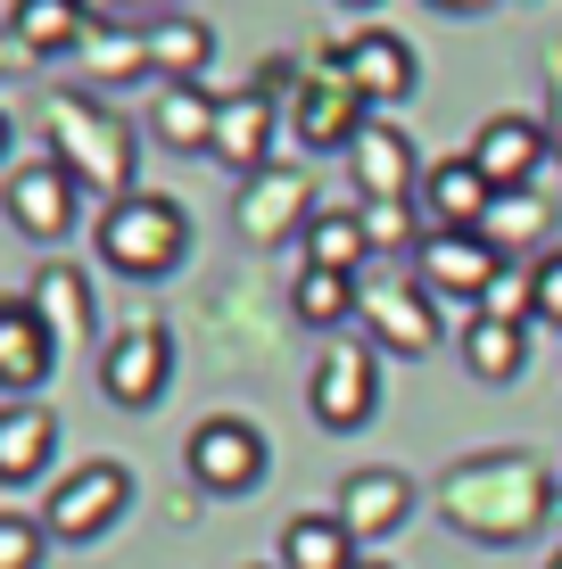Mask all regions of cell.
<instances>
[{
  "mask_svg": "<svg viewBox=\"0 0 562 569\" xmlns=\"http://www.w3.org/2000/svg\"><path fill=\"white\" fill-rule=\"evenodd\" d=\"M356 537H347L339 512H298L282 528V569H356Z\"/></svg>",
  "mask_w": 562,
  "mask_h": 569,
  "instance_id": "7402d4cb",
  "label": "cell"
},
{
  "mask_svg": "<svg viewBox=\"0 0 562 569\" xmlns=\"http://www.w3.org/2000/svg\"><path fill=\"white\" fill-rule=\"evenodd\" d=\"M125 503H132V470L125 462H83V470H67V479L50 487L42 528H50L58 545H91L100 528L125 520Z\"/></svg>",
  "mask_w": 562,
  "mask_h": 569,
  "instance_id": "8992f818",
  "label": "cell"
},
{
  "mask_svg": "<svg viewBox=\"0 0 562 569\" xmlns=\"http://www.w3.org/2000/svg\"><path fill=\"white\" fill-rule=\"evenodd\" d=\"M100 257L125 281H166L190 257V214L174 199H158V190H132V199H116L100 214Z\"/></svg>",
  "mask_w": 562,
  "mask_h": 569,
  "instance_id": "6da1fadb",
  "label": "cell"
},
{
  "mask_svg": "<svg viewBox=\"0 0 562 569\" xmlns=\"http://www.w3.org/2000/svg\"><path fill=\"white\" fill-rule=\"evenodd\" d=\"M472 166L496 182V199H513V190L538 182V166H546V124L538 116H489L472 141Z\"/></svg>",
  "mask_w": 562,
  "mask_h": 569,
  "instance_id": "8fae6325",
  "label": "cell"
},
{
  "mask_svg": "<svg viewBox=\"0 0 562 569\" xmlns=\"http://www.w3.org/2000/svg\"><path fill=\"white\" fill-rule=\"evenodd\" d=\"M373 405H381L373 347L332 339V347H323V363H315V380H306V413H315L323 429H364V421H373Z\"/></svg>",
  "mask_w": 562,
  "mask_h": 569,
  "instance_id": "52a82bcc",
  "label": "cell"
},
{
  "mask_svg": "<svg viewBox=\"0 0 562 569\" xmlns=\"http://www.w3.org/2000/svg\"><path fill=\"white\" fill-rule=\"evenodd\" d=\"M530 313L538 322H562V248H546V264L530 272Z\"/></svg>",
  "mask_w": 562,
  "mask_h": 569,
  "instance_id": "1f68e13d",
  "label": "cell"
},
{
  "mask_svg": "<svg viewBox=\"0 0 562 569\" xmlns=\"http://www.w3.org/2000/svg\"><path fill=\"white\" fill-rule=\"evenodd\" d=\"M50 363H58L50 322L26 298H0V388H42Z\"/></svg>",
  "mask_w": 562,
  "mask_h": 569,
  "instance_id": "ac0fdd59",
  "label": "cell"
},
{
  "mask_svg": "<svg viewBox=\"0 0 562 569\" xmlns=\"http://www.w3.org/2000/svg\"><path fill=\"white\" fill-rule=\"evenodd\" d=\"M0 207H9V223L26 231V240H67L75 231V173L58 166H26L9 173V190H0Z\"/></svg>",
  "mask_w": 562,
  "mask_h": 569,
  "instance_id": "7c38bea8",
  "label": "cell"
},
{
  "mask_svg": "<svg viewBox=\"0 0 562 569\" xmlns=\"http://www.w3.org/2000/svg\"><path fill=\"white\" fill-rule=\"evenodd\" d=\"M347 166H356V190H364V207H381V199H414L422 190V157L414 141H405V124H381V116H364V132L347 141Z\"/></svg>",
  "mask_w": 562,
  "mask_h": 569,
  "instance_id": "9c48e42d",
  "label": "cell"
},
{
  "mask_svg": "<svg viewBox=\"0 0 562 569\" xmlns=\"http://www.w3.org/2000/svg\"><path fill=\"white\" fill-rule=\"evenodd\" d=\"M306 240V272H347L356 281L364 257H373V231H364V207H323L315 223L298 231Z\"/></svg>",
  "mask_w": 562,
  "mask_h": 569,
  "instance_id": "44dd1931",
  "label": "cell"
},
{
  "mask_svg": "<svg viewBox=\"0 0 562 569\" xmlns=\"http://www.w3.org/2000/svg\"><path fill=\"white\" fill-rule=\"evenodd\" d=\"M431 9H447V17H472V9H489V0H431Z\"/></svg>",
  "mask_w": 562,
  "mask_h": 569,
  "instance_id": "836d02e7",
  "label": "cell"
},
{
  "mask_svg": "<svg viewBox=\"0 0 562 569\" xmlns=\"http://www.w3.org/2000/svg\"><path fill=\"white\" fill-rule=\"evenodd\" d=\"M166 380H174V339H166V322H125V330L108 339V356H100L108 405L149 413V405L166 397Z\"/></svg>",
  "mask_w": 562,
  "mask_h": 569,
  "instance_id": "ba28073f",
  "label": "cell"
},
{
  "mask_svg": "<svg viewBox=\"0 0 562 569\" xmlns=\"http://www.w3.org/2000/svg\"><path fill=\"white\" fill-rule=\"evenodd\" d=\"M356 569H390V561H356Z\"/></svg>",
  "mask_w": 562,
  "mask_h": 569,
  "instance_id": "8d00e7d4",
  "label": "cell"
},
{
  "mask_svg": "<svg viewBox=\"0 0 562 569\" xmlns=\"http://www.w3.org/2000/svg\"><path fill=\"white\" fill-rule=\"evenodd\" d=\"M546 223H554L546 199H521V190H513V199H496V214H489V248H496V257H513L521 240H546Z\"/></svg>",
  "mask_w": 562,
  "mask_h": 569,
  "instance_id": "f1b7e54d",
  "label": "cell"
},
{
  "mask_svg": "<svg viewBox=\"0 0 562 569\" xmlns=\"http://www.w3.org/2000/svg\"><path fill=\"white\" fill-rule=\"evenodd\" d=\"M9 33H17L33 58H58V50H75V42L91 33V9H83V0H17V9H9Z\"/></svg>",
  "mask_w": 562,
  "mask_h": 569,
  "instance_id": "603a6c76",
  "label": "cell"
},
{
  "mask_svg": "<svg viewBox=\"0 0 562 569\" xmlns=\"http://www.w3.org/2000/svg\"><path fill=\"white\" fill-rule=\"evenodd\" d=\"M289 313H298L306 330H347L364 313V289L347 281V272H298V281H289Z\"/></svg>",
  "mask_w": 562,
  "mask_h": 569,
  "instance_id": "d4e9b609",
  "label": "cell"
},
{
  "mask_svg": "<svg viewBox=\"0 0 562 569\" xmlns=\"http://www.w3.org/2000/svg\"><path fill=\"white\" fill-rule=\"evenodd\" d=\"M50 149H58V166L75 173V190H116V199H132V132L116 124L108 108H91V100H58L50 108Z\"/></svg>",
  "mask_w": 562,
  "mask_h": 569,
  "instance_id": "3957f363",
  "label": "cell"
},
{
  "mask_svg": "<svg viewBox=\"0 0 562 569\" xmlns=\"http://www.w3.org/2000/svg\"><path fill=\"white\" fill-rule=\"evenodd\" d=\"M414 207L431 214V231H489V214H496V182L472 166V157H438V166L422 173Z\"/></svg>",
  "mask_w": 562,
  "mask_h": 569,
  "instance_id": "30bf717a",
  "label": "cell"
},
{
  "mask_svg": "<svg viewBox=\"0 0 562 569\" xmlns=\"http://www.w3.org/2000/svg\"><path fill=\"white\" fill-rule=\"evenodd\" d=\"M364 231H373V248H405V257L431 240V231H414V199H381V207H364Z\"/></svg>",
  "mask_w": 562,
  "mask_h": 569,
  "instance_id": "f546056e",
  "label": "cell"
},
{
  "mask_svg": "<svg viewBox=\"0 0 562 569\" xmlns=\"http://www.w3.org/2000/svg\"><path fill=\"white\" fill-rule=\"evenodd\" d=\"M141 50H149V67H158L166 83H190V74L207 67V50H216V33H207L199 17H158V26L141 33Z\"/></svg>",
  "mask_w": 562,
  "mask_h": 569,
  "instance_id": "484cf974",
  "label": "cell"
},
{
  "mask_svg": "<svg viewBox=\"0 0 562 569\" xmlns=\"http://www.w3.org/2000/svg\"><path fill=\"white\" fill-rule=\"evenodd\" d=\"M315 223V207H306V182L298 173H248V190H240V231L257 248H274V240H289V231H306Z\"/></svg>",
  "mask_w": 562,
  "mask_h": 569,
  "instance_id": "e0dca14e",
  "label": "cell"
},
{
  "mask_svg": "<svg viewBox=\"0 0 562 569\" xmlns=\"http://www.w3.org/2000/svg\"><path fill=\"white\" fill-rule=\"evenodd\" d=\"M183 462H190V479H199L207 496H248V487H265V462H274V446H265V429H257V421L216 413V421L190 429Z\"/></svg>",
  "mask_w": 562,
  "mask_h": 569,
  "instance_id": "5b68a950",
  "label": "cell"
},
{
  "mask_svg": "<svg viewBox=\"0 0 562 569\" xmlns=\"http://www.w3.org/2000/svg\"><path fill=\"white\" fill-rule=\"evenodd\" d=\"M364 116H373V108H364L356 91H347V74L332 67V74H315V83L298 91V141L306 149H347L364 132Z\"/></svg>",
  "mask_w": 562,
  "mask_h": 569,
  "instance_id": "d6986e66",
  "label": "cell"
},
{
  "mask_svg": "<svg viewBox=\"0 0 562 569\" xmlns=\"http://www.w3.org/2000/svg\"><path fill=\"white\" fill-rule=\"evenodd\" d=\"M274 569H282V561H274Z\"/></svg>",
  "mask_w": 562,
  "mask_h": 569,
  "instance_id": "f35d334b",
  "label": "cell"
},
{
  "mask_svg": "<svg viewBox=\"0 0 562 569\" xmlns=\"http://www.w3.org/2000/svg\"><path fill=\"white\" fill-rule=\"evenodd\" d=\"M26 306L50 322V339H83V330H91V281L75 264H42L33 289H26Z\"/></svg>",
  "mask_w": 562,
  "mask_h": 569,
  "instance_id": "cb8c5ba5",
  "label": "cell"
},
{
  "mask_svg": "<svg viewBox=\"0 0 562 569\" xmlns=\"http://www.w3.org/2000/svg\"><path fill=\"white\" fill-rule=\"evenodd\" d=\"M207 157H224L231 173H265V157H274V100L257 83L216 100V149Z\"/></svg>",
  "mask_w": 562,
  "mask_h": 569,
  "instance_id": "2e32d148",
  "label": "cell"
},
{
  "mask_svg": "<svg viewBox=\"0 0 562 569\" xmlns=\"http://www.w3.org/2000/svg\"><path fill=\"white\" fill-rule=\"evenodd\" d=\"M364 330H373V347H390V356H431L438 347V322H431V289H364V313H356Z\"/></svg>",
  "mask_w": 562,
  "mask_h": 569,
  "instance_id": "9a60e30c",
  "label": "cell"
},
{
  "mask_svg": "<svg viewBox=\"0 0 562 569\" xmlns=\"http://www.w3.org/2000/svg\"><path fill=\"white\" fill-rule=\"evenodd\" d=\"M447 512L472 528V537H530L546 520V479L530 462L496 455V462H472L447 479Z\"/></svg>",
  "mask_w": 562,
  "mask_h": 569,
  "instance_id": "7a4b0ae2",
  "label": "cell"
},
{
  "mask_svg": "<svg viewBox=\"0 0 562 569\" xmlns=\"http://www.w3.org/2000/svg\"><path fill=\"white\" fill-rule=\"evenodd\" d=\"M339 9H373V0H339Z\"/></svg>",
  "mask_w": 562,
  "mask_h": 569,
  "instance_id": "d590c367",
  "label": "cell"
},
{
  "mask_svg": "<svg viewBox=\"0 0 562 569\" xmlns=\"http://www.w3.org/2000/svg\"><path fill=\"white\" fill-rule=\"evenodd\" d=\"M339 74H347V91L381 116V108H397L405 91H414V50H405L397 33L373 26V33H356V42L339 50Z\"/></svg>",
  "mask_w": 562,
  "mask_h": 569,
  "instance_id": "4fadbf2b",
  "label": "cell"
},
{
  "mask_svg": "<svg viewBox=\"0 0 562 569\" xmlns=\"http://www.w3.org/2000/svg\"><path fill=\"white\" fill-rule=\"evenodd\" d=\"M149 124H158L166 149H216V100H207L199 83H166Z\"/></svg>",
  "mask_w": 562,
  "mask_h": 569,
  "instance_id": "4316f807",
  "label": "cell"
},
{
  "mask_svg": "<svg viewBox=\"0 0 562 569\" xmlns=\"http://www.w3.org/2000/svg\"><path fill=\"white\" fill-rule=\"evenodd\" d=\"M91 67H100L108 83H116V74H141V67H149V50H141V33H108V42H100V58H91Z\"/></svg>",
  "mask_w": 562,
  "mask_h": 569,
  "instance_id": "d6a6232c",
  "label": "cell"
},
{
  "mask_svg": "<svg viewBox=\"0 0 562 569\" xmlns=\"http://www.w3.org/2000/svg\"><path fill=\"white\" fill-rule=\"evenodd\" d=\"M332 512L347 520V537H356V545L397 537V528L414 520V479H405V470H356V479L339 487Z\"/></svg>",
  "mask_w": 562,
  "mask_h": 569,
  "instance_id": "5bb4252c",
  "label": "cell"
},
{
  "mask_svg": "<svg viewBox=\"0 0 562 569\" xmlns=\"http://www.w3.org/2000/svg\"><path fill=\"white\" fill-rule=\"evenodd\" d=\"M414 264H422V289H431V298H447V306L463 313V330L480 322L489 289L505 281V257L489 248V231H431V240L414 248Z\"/></svg>",
  "mask_w": 562,
  "mask_h": 569,
  "instance_id": "277c9868",
  "label": "cell"
},
{
  "mask_svg": "<svg viewBox=\"0 0 562 569\" xmlns=\"http://www.w3.org/2000/svg\"><path fill=\"white\" fill-rule=\"evenodd\" d=\"M42 545H50V528H42V520L0 512V569H42Z\"/></svg>",
  "mask_w": 562,
  "mask_h": 569,
  "instance_id": "4dcf8cb0",
  "label": "cell"
},
{
  "mask_svg": "<svg viewBox=\"0 0 562 569\" xmlns=\"http://www.w3.org/2000/svg\"><path fill=\"white\" fill-rule=\"evenodd\" d=\"M50 455H58V421H50V405H33V397L0 405V479H9V487L42 479Z\"/></svg>",
  "mask_w": 562,
  "mask_h": 569,
  "instance_id": "ffe728a7",
  "label": "cell"
},
{
  "mask_svg": "<svg viewBox=\"0 0 562 569\" xmlns=\"http://www.w3.org/2000/svg\"><path fill=\"white\" fill-rule=\"evenodd\" d=\"M0 157H9V116H0Z\"/></svg>",
  "mask_w": 562,
  "mask_h": 569,
  "instance_id": "e575fe53",
  "label": "cell"
},
{
  "mask_svg": "<svg viewBox=\"0 0 562 569\" xmlns=\"http://www.w3.org/2000/svg\"><path fill=\"white\" fill-rule=\"evenodd\" d=\"M463 363H472V380H513V371L530 363V322H489V313H480V322L463 330Z\"/></svg>",
  "mask_w": 562,
  "mask_h": 569,
  "instance_id": "83f0119b",
  "label": "cell"
},
{
  "mask_svg": "<svg viewBox=\"0 0 562 569\" xmlns=\"http://www.w3.org/2000/svg\"><path fill=\"white\" fill-rule=\"evenodd\" d=\"M546 569H562V553H554V561H546Z\"/></svg>",
  "mask_w": 562,
  "mask_h": 569,
  "instance_id": "74e56055",
  "label": "cell"
}]
</instances>
